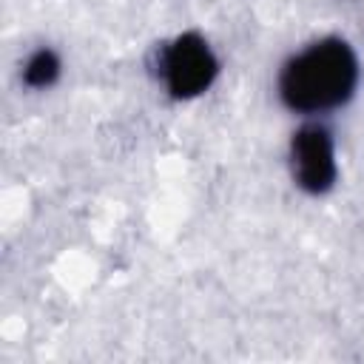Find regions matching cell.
Returning <instances> with one entry per match:
<instances>
[{
	"label": "cell",
	"mask_w": 364,
	"mask_h": 364,
	"mask_svg": "<svg viewBox=\"0 0 364 364\" xmlns=\"http://www.w3.org/2000/svg\"><path fill=\"white\" fill-rule=\"evenodd\" d=\"M358 82V60L353 48L327 37L296 57H290L279 74V97L290 111L318 114L347 102Z\"/></svg>",
	"instance_id": "cell-1"
},
{
	"label": "cell",
	"mask_w": 364,
	"mask_h": 364,
	"mask_svg": "<svg viewBox=\"0 0 364 364\" xmlns=\"http://www.w3.org/2000/svg\"><path fill=\"white\" fill-rule=\"evenodd\" d=\"M296 185L307 193H324L336 182L333 134L324 125H301L290 142Z\"/></svg>",
	"instance_id": "cell-3"
},
{
	"label": "cell",
	"mask_w": 364,
	"mask_h": 364,
	"mask_svg": "<svg viewBox=\"0 0 364 364\" xmlns=\"http://www.w3.org/2000/svg\"><path fill=\"white\" fill-rule=\"evenodd\" d=\"M60 77V57L51 48L34 51L23 65V82L28 88H48Z\"/></svg>",
	"instance_id": "cell-4"
},
{
	"label": "cell",
	"mask_w": 364,
	"mask_h": 364,
	"mask_svg": "<svg viewBox=\"0 0 364 364\" xmlns=\"http://www.w3.org/2000/svg\"><path fill=\"white\" fill-rule=\"evenodd\" d=\"M219 74V60L208 40L196 31L179 34L162 54V80L171 97L191 100L213 85Z\"/></svg>",
	"instance_id": "cell-2"
}]
</instances>
